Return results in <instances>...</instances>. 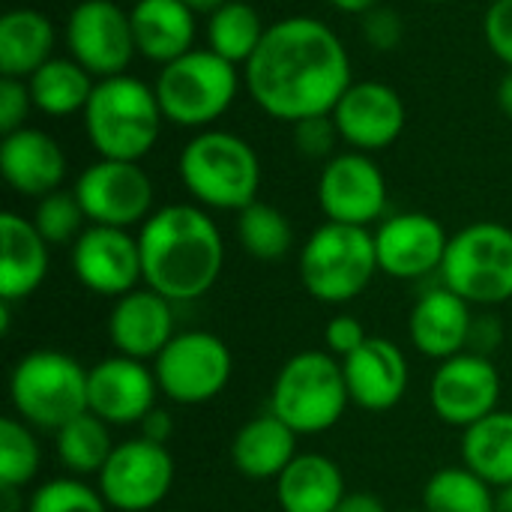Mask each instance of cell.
<instances>
[{
    "instance_id": "cell-21",
    "label": "cell",
    "mask_w": 512,
    "mask_h": 512,
    "mask_svg": "<svg viewBox=\"0 0 512 512\" xmlns=\"http://www.w3.org/2000/svg\"><path fill=\"white\" fill-rule=\"evenodd\" d=\"M174 336V303L147 285L117 297L108 312V342L114 354L153 363Z\"/></svg>"
},
{
    "instance_id": "cell-25",
    "label": "cell",
    "mask_w": 512,
    "mask_h": 512,
    "mask_svg": "<svg viewBox=\"0 0 512 512\" xmlns=\"http://www.w3.org/2000/svg\"><path fill=\"white\" fill-rule=\"evenodd\" d=\"M135 51L150 63H171L195 48V12L183 0H135L129 9Z\"/></svg>"
},
{
    "instance_id": "cell-20",
    "label": "cell",
    "mask_w": 512,
    "mask_h": 512,
    "mask_svg": "<svg viewBox=\"0 0 512 512\" xmlns=\"http://www.w3.org/2000/svg\"><path fill=\"white\" fill-rule=\"evenodd\" d=\"M342 372L351 405L369 414L393 411L405 399L411 384V366L405 351L393 339L381 336H369L351 357H345Z\"/></svg>"
},
{
    "instance_id": "cell-33",
    "label": "cell",
    "mask_w": 512,
    "mask_h": 512,
    "mask_svg": "<svg viewBox=\"0 0 512 512\" xmlns=\"http://www.w3.org/2000/svg\"><path fill=\"white\" fill-rule=\"evenodd\" d=\"M495 489L465 465L435 471L423 486V512H495Z\"/></svg>"
},
{
    "instance_id": "cell-17",
    "label": "cell",
    "mask_w": 512,
    "mask_h": 512,
    "mask_svg": "<svg viewBox=\"0 0 512 512\" xmlns=\"http://www.w3.org/2000/svg\"><path fill=\"white\" fill-rule=\"evenodd\" d=\"M330 117L339 129V141L369 156L393 147L408 126L405 99L384 81H354Z\"/></svg>"
},
{
    "instance_id": "cell-32",
    "label": "cell",
    "mask_w": 512,
    "mask_h": 512,
    "mask_svg": "<svg viewBox=\"0 0 512 512\" xmlns=\"http://www.w3.org/2000/svg\"><path fill=\"white\" fill-rule=\"evenodd\" d=\"M270 24L246 0H228L213 15H207V48L234 66H246L258 51Z\"/></svg>"
},
{
    "instance_id": "cell-47",
    "label": "cell",
    "mask_w": 512,
    "mask_h": 512,
    "mask_svg": "<svg viewBox=\"0 0 512 512\" xmlns=\"http://www.w3.org/2000/svg\"><path fill=\"white\" fill-rule=\"evenodd\" d=\"M333 9L345 12V15H366L369 9L381 6V0H327Z\"/></svg>"
},
{
    "instance_id": "cell-11",
    "label": "cell",
    "mask_w": 512,
    "mask_h": 512,
    "mask_svg": "<svg viewBox=\"0 0 512 512\" xmlns=\"http://www.w3.org/2000/svg\"><path fill=\"white\" fill-rule=\"evenodd\" d=\"M174 486V456L165 444L147 438L120 441L96 477L105 504L117 512L156 510Z\"/></svg>"
},
{
    "instance_id": "cell-40",
    "label": "cell",
    "mask_w": 512,
    "mask_h": 512,
    "mask_svg": "<svg viewBox=\"0 0 512 512\" xmlns=\"http://www.w3.org/2000/svg\"><path fill=\"white\" fill-rule=\"evenodd\" d=\"M33 108L30 87L21 78H0V132L9 135L27 126V114Z\"/></svg>"
},
{
    "instance_id": "cell-1",
    "label": "cell",
    "mask_w": 512,
    "mask_h": 512,
    "mask_svg": "<svg viewBox=\"0 0 512 512\" xmlns=\"http://www.w3.org/2000/svg\"><path fill=\"white\" fill-rule=\"evenodd\" d=\"M252 102L273 120L300 123L333 114L351 81V57L333 27L309 15L273 21L243 66Z\"/></svg>"
},
{
    "instance_id": "cell-52",
    "label": "cell",
    "mask_w": 512,
    "mask_h": 512,
    "mask_svg": "<svg viewBox=\"0 0 512 512\" xmlns=\"http://www.w3.org/2000/svg\"><path fill=\"white\" fill-rule=\"evenodd\" d=\"M402 512H423V510H402Z\"/></svg>"
},
{
    "instance_id": "cell-5",
    "label": "cell",
    "mask_w": 512,
    "mask_h": 512,
    "mask_svg": "<svg viewBox=\"0 0 512 512\" xmlns=\"http://www.w3.org/2000/svg\"><path fill=\"white\" fill-rule=\"evenodd\" d=\"M348 405L351 396L342 360L330 351H300L288 357L270 387V414L300 438L336 429Z\"/></svg>"
},
{
    "instance_id": "cell-22",
    "label": "cell",
    "mask_w": 512,
    "mask_h": 512,
    "mask_svg": "<svg viewBox=\"0 0 512 512\" xmlns=\"http://www.w3.org/2000/svg\"><path fill=\"white\" fill-rule=\"evenodd\" d=\"M0 171L9 189L24 198H45L66 180V153L54 135L24 126L0 141Z\"/></svg>"
},
{
    "instance_id": "cell-31",
    "label": "cell",
    "mask_w": 512,
    "mask_h": 512,
    "mask_svg": "<svg viewBox=\"0 0 512 512\" xmlns=\"http://www.w3.org/2000/svg\"><path fill=\"white\" fill-rule=\"evenodd\" d=\"M114 447L111 426L90 411L54 432V453L69 477H99Z\"/></svg>"
},
{
    "instance_id": "cell-8",
    "label": "cell",
    "mask_w": 512,
    "mask_h": 512,
    "mask_svg": "<svg viewBox=\"0 0 512 512\" xmlns=\"http://www.w3.org/2000/svg\"><path fill=\"white\" fill-rule=\"evenodd\" d=\"M153 87L168 123L180 129H207L234 105L240 93V66L210 48H192L165 63Z\"/></svg>"
},
{
    "instance_id": "cell-16",
    "label": "cell",
    "mask_w": 512,
    "mask_h": 512,
    "mask_svg": "<svg viewBox=\"0 0 512 512\" xmlns=\"http://www.w3.org/2000/svg\"><path fill=\"white\" fill-rule=\"evenodd\" d=\"M75 279L99 297H123L144 285L141 246L126 228L87 225L72 243Z\"/></svg>"
},
{
    "instance_id": "cell-42",
    "label": "cell",
    "mask_w": 512,
    "mask_h": 512,
    "mask_svg": "<svg viewBox=\"0 0 512 512\" xmlns=\"http://www.w3.org/2000/svg\"><path fill=\"white\" fill-rule=\"evenodd\" d=\"M369 339L366 327L354 315H333L324 327V351L345 360Z\"/></svg>"
},
{
    "instance_id": "cell-48",
    "label": "cell",
    "mask_w": 512,
    "mask_h": 512,
    "mask_svg": "<svg viewBox=\"0 0 512 512\" xmlns=\"http://www.w3.org/2000/svg\"><path fill=\"white\" fill-rule=\"evenodd\" d=\"M498 108L512 120V69L501 78V84H498Z\"/></svg>"
},
{
    "instance_id": "cell-3",
    "label": "cell",
    "mask_w": 512,
    "mask_h": 512,
    "mask_svg": "<svg viewBox=\"0 0 512 512\" xmlns=\"http://www.w3.org/2000/svg\"><path fill=\"white\" fill-rule=\"evenodd\" d=\"M81 117L99 159L120 162H141L156 147L165 123L156 87L126 72L96 81Z\"/></svg>"
},
{
    "instance_id": "cell-6",
    "label": "cell",
    "mask_w": 512,
    "mask_h": 512,
    "mask_svg": "<svg viewBox=\"0 0 512 512\" xmlns=\"http://www.w3.org/2000/svg\"><path fill=\"white\" fill-rule=\"evenodd\" d=\"M297 273L312 300L324 306L351 303L372 285L375 273H381L375 234L357 225L324 222L303 243Z\"/></svg>"
},
{
    "instance_id": "cell-35",
    "label": "cell",
    "mask_w": 512,
    "mask_h": 512,
    "mask_svg": "<svg viewBox=\"0 0 512 512\" xmlns=\"http://www.w3.org/2000/svg\"><path fill=\"white\" fill-rule=\"evenodd\" d=\"M42 465V450L33 435V426H27L18 417L0 420V486L24 489L36 480Z\"/></svg>"
},
{
    "instance_id": "cell-4",
    "label": "cell",
    "mask_w": 512,
    "mask_h": 512,
    "mask_svg": "<svg viewBox=\"0 0 512 512\" xmlns=\"http://www.w3.org/2000/svg\"><path fill=\"white\" fill-rule=\"evenodd\" d=\"M177 174L192 201L204 210L240 213L258 201L261 159L255 147L225 129H204L177 159Z\"/></svg>"
},
{
    "instance_id": "cell-44",
    "label": "cell",
    "mask_w": 512,
    "mask_h": 512,
    "mask_svg": "<svg viewBox=\"0 0 512 512\" xmlns=\"http://www.w3.org/2000/svg\"><path fill=\"white\" fill-rule=\"evenodd\" d=\"M138 429H141V438H147V441H153V444H165V447H168L171 432H174V423H171L168 411L153 408V411L138 423Z\"/></svg>"
},
{
    "instance_id": "cell-39",
    "label": "cell",
    "mask_w": 512,
    "mask_h": 512,
    "mask_svg": "<svg viewBox=\"0 0 512 512\" xmlns=\"http://www.w3.org/2000/svg\"><path fill=\"white\" fill-rule=\"evenodd\" d=\"M363 36L375 51H393L405 39V21L393 6H375L363 15Z\"/></svg>"
},
{
    "instance_id": "cell-45",
    "label": "cell",
    "mask_w": 512,
    "mask_h": 512,
    "mask_svg": "<svg viewBox=\"0 0 512 512\" xmlns=\"http://www.w3.org/2000/svg\"><path fill=\"white\" fill-rule=\"evenodd\" d=\"M336 512H390L384 507V501L372 492H348L342 498V504L336 507Z\"/></svg>"
},
{
    "instance_id": "cell-14",
    "label": "cell",
    "mask_w": 512,
    "mask_h": 512,
    "mask_svg": "<svg viewBox=\"0 0 512 512\" xmlns=\"http://www.w3.org/2000/svg\"><path fill=\"white\" fill-rule=\"evenodd\" d=\"M318 204L327 222L369 228L387 210V177L369 153H336L321 168Z\"/></svg>"
},
{
    "instance_id": "cell-12",
    "label": "cell",
    "mask_w": 512,
    "mask_h": 512,
    "mask_svg": "<svg viewBox=\"0 0 512 512\" xmlns=\"http://www.w3.org/2000/svg\"><path fill=\"white\" fill-rule=\"evenodd\" d=\"M90 225L132 228L144 225L153 213V180L141 162L96 159L87 165L72 186Z\"/></svg>"
},
{
    "instance_id": "cell-28",
    "label": "cell",
    "mask_w": 512,
    "mask_h": 512,
    "mask_svg": "<svg viewBox=\"0 0 512 512\" xmlns=\"http://www.w3.org/2000/svg\"><path fill=\"white\" fill-rule=\"evenodd\" d=\"M54 24L45 12L18 6L0 15V78L27 81L54 57Z\"/></svg>"
},
{
    "instance_id": "cell-29",
    "label": "cell",
    "mask_w": 512,
    "mask_h": 512,
    "mask_svg": "<svg viewBox=\"0 0 512 512\" xmlns=\"http://www.w3.org/2000/svg\"><path fill=\"white\" fill-rule=\"evenodd\" d=\"M462 465L495 492L512 486V411H495L462 432Z\"/></svg>"
},
{
    "instance_id": "cell-38",
    "label": "cell",
    "mask_w": 512,
    "mask_h": 512,
    "mask_svg": "<svg viewBox=\"0 0 512 512\" xmlns=\"http://www.w3.org/2000/svg\"><path fill=\"white\" fill-rule=\"evenodd\" d=\"M339 129L330 114L294 123V147L303 159H333Z\"/></svg>"
},
{
    "instance_id": "cell-51",
    "label": "cell",
    "mask_w": 512,
    "mask_h": 512,
    "mask_svg": "<svg viewBox=\"0 0 512 512\" xmlns=\"http://www.w3.org/2000/svg\"><path fill=\"white\" fill-rule=\"evenodd\" d=\"M426 3H453V0H426Z\"/></svg>"
},
{
    "instance_id": "cell-27",
    "label": "cell",
    "mask_w": 512,
    "mask_h": 512,
    "mask_svg": "<svg viewBox=\"0 0 512 512\" xmlns=\"http://www.w3.org/2000/svg\"><path fill=\"white\" fill-rule=\"evenodd\" d=\"M297 432H291L279 417L258 414L243 423L231 438V465L246 480H276L300 453Z\"/></svg>"
},
{
    "instance_id": "cell-24",
    "label": "cell",
    "mask_w": 512,
    "mask_h": 512,
    "mask_svg": "<svg viewBox=\"0 0 512 512\" xmlns=\"http://www.w3.org/2000/svg\"><path fill=\"white\" fill-rule=\"evenodd\" d=\"M48 243L33 219L6 210L0 216V303H21L33 297L48 276Z\"/></svg>"
},
{
    "instance_id": "cell-7",
    "label": "cell",
    "mask_w": 512,
    "mask_h": 512,
    "mask_svg": "<svg viewBox=\"0 0 512 512\" xmlns=\"http://www.w3.org/2000/svg\"><path fill=\"white\" fill-rule=\"evenodd\" d=\"M9 402L27 426L57 432L87 414V369L63 351L36 348L12 366Z\"/></svg>"
},
{
    "instance_id": "cell-50",
    "label": "cell",
    "mask_w": 512,
    "mask_h": 512,
    "mask_svg": "<svg viewBox=\"0 0 512 512\" xmlns=\"http://www.w3.org/2000/svg\"><path fill=\"white\" fill-rule=\"evenodd\" d=\"M495 512H512V486L498 489V495H495Z\"/></svg>"
},
{
    "instance_id": "cell-10",
    "label": "cell",
    "mask_w": 512,
    "mask_h": 512,
    "mask_svg": "<svg viewBox=\"0 0 512 512\" xmlns=\"http://www.w3.org/2000/svg\"><path fill=\"white\" fill-rule=\"evenodd\" d=\"M153 372L159 393L168 396V402L195 408L225 393L234 375V354L222 336L210 330H186L153 360Z\"/></svg>"
},
{
    "instance_id": "cell-41",
    "label": "cell",
    "mask_w": 512,
    "mask_h": 512,
    "mask_svg": "<svg viewBox=\"0 0 512 512\" xmlns=\"http://www.w3.org/2000/svg\"><path fill=\"white\" fill-rule=\"evenodd\" d=\"M483 33L492 54L512 69V0H492V6L486 9Z\"/></svg>"
},
{
    "instance_id": "cell-15",
    "label": "cell",
    "mask_w": 512,
    "mask_h": 512,
    "mask_svg": "<svg viewBox=\"0 0 512 512\" xmlns=\"http://www.w3.org/2000/svg\"><path fill=\"white\" fill-rule=\"evenodd\" d=\"M501 402V372L483 354L465 351L438 363L429 384V405L435 417L453 429H471L495 414Z\"/></svg>"
},
{
    "instance_id": "cell-26",
    "label": "cell",
    "mask_w": 512,
    "mask_h": 512,
    "mask_svg": "<svg viewBox=\"0 0 512 512\" xmlns=\"http://www.w3.org/2000/svg\"><path fill=\"white\" fill-rule=\"evenodd\" d=\"M273 483L282 512H336L348 495L342 468L324 453H297Z\"/></svg>"
},
{
    "instance_id": "cell-37",
    "label": "cell",
    "mask_w": 512,
    "mask_h": 512,
    "mask_svg": "<svg viewBox=\"0 0 512 512\" xmlns=\"http://www.w3.org/2000/svg\"><path fill=\"white\" fill-rule=\"evenodd\" d=\"M102 492L87 486L81 477H54L33 489L24 512H108Z\"/></svg>"
},
{
    "instance_id": "cell-49",
    "label": "cell",
    "mask_w": 512,
    "mask_h": 512,
    "mask_svg": "<svg viewBox=\"0 0 512 512\" xmlns=\"http://www.w3.org/2000/svg\"><path fill=\"white\" fill-rule=\"evenodd\" d=\"M195 15H213L219 6H225L228 0H183Z\"/></svg>"
},
{
    "instance_id": "cell-43",
    "label": "cell",
    "mask_w": 512,
    "mask_h": 512,
    "mask_svg": "<svg viewBox=\"0 0 512 512\" xmlns=\"http://www.w3.org/2000/svg\"><path fill=\"white\" fill-rule=\"evenodd\" d=\"M504 330H501V321L495 315H483V318H474V327H471V342H468V351L474 354H483L489 357V351L501 342Z\"/></svg>"
},
{
    "instance_id": "cell-2",
    "label": "cell",
    "mask_w": 512,
    "mask_h": 512,
    "mask_svg": "<svg viewBox=\"0 0 512 512\" xmlns=\"http://www.w3.org/2000/svg\"><path fill=\"white\" fill-rule=\"evenodd\" d=\"M144 285L171 303H189L213 291L225 267V240L213 216L198 204H165L135 234Z\"/></svg>"
},
{
    "instance_id": "cell-23",
    "label": "cell",
    "mask_w": 512,
    "mask_h": 512,
    "mask_svg": "<svg viewBox=\"0 0 512 512\" xmlns=\"http://www.w3.org/2000/svg\"><path fill=\"white\" fill-rule=\"evenodd\" d=\"M474 306L447 285L426 291L408 315V339L429 360H450L468 351Z\"/></svg>"
},
{
    "instance_id": "cell-34",
    "label": "cell",
    "mask_w": 512,
    "mask_h": 512,
    "mask_svg": "<svg viewBox=\"0 0 512 512\" xmlns=\"http://www.w3.org/2000/svg\"><path fill=\"white\" fill-rule=\"evenodd\" d=\"M237 240L249 258L273 264L291 252L294 228L279 207L267 201H255L237 213Z\"/></svg>"
},
{
    "instance_id": "cell-19",
    "label": "cell",
    "mask_w": 512,
    "mask_h": 512,
    "mask_svg": "<svg viewBox=\"0 0 512 512\" xmlns=\"http://www.w3.org/2000/svg\"><path fill=\"white\" fill-rule=\"evenodd\" d=\"M159 396L153 366L123 354L99 360L87 369V411L108 426H138Z\"/></svg>"
},
{
    "instance_id": "cell-46",
    "label": "cell",
    "mask_w": 512,
    "mask_h": 512,
    "mask_svg": "<svg viewBox=\"0 0 512 512\" xmlns=\"http://www.w3.org/2000/svg\"><path fill=\"white\" fill-rule=\"evenodd\" d=\"M24 495L15 486H0V512H24Z\"/></svg>"
},
{
    "instance_id": "cell-9",
    "label": "cell",
    "mask_w": 512,
    "mask_h": 512,
    "mask_svg": "<svg viewBox=\"0 0 512 512\" xmlns=\"http://www.w3.org/2000/svg\"><path fill=\"white\" fill-rule=\"evenodd\" d=\"M441 285L480 309L512 300V228L501 222H474L450 237Z\"/></svg>"
},
{
    "instance_id": "cell-18",
    "label": "cell",
    "mask_w": 512,
    "mask_h": 512,
    "mask_svg": "<svg viewBox=\"0 0 512 512\" xmlns=\"http://www.w3.org/2000/svg\"><path fill=\"white\" fill-rule=\"evenodd\" d=\"M375 252H378V270L399 282L426 279L432 273H441L450 234L444 225L420 210L387 216L375 231Z\"/></svg>"
},
{
    "instance_id": "cell-30",
    "label": "cell",
    "mask_w": 512,
    "mask_h": 512,
    "mask_svg": "<svg viewBox=\"0 0 512 512\" xmlns=\"http://www.w3.org/2000/svg\"><path fill=\"white\" fill-rule=\"evenodd\" d=\"M27 87L36 111L48 117H69L78 111L84 114L96 78L72 57H51L42 69H36L27 78Z\"/></svg>"
},
{
    "instance_id": "cell-13",
    "label": "cell",
    "mask_w": 512,
    "mask_h": 512,
    "mask_svg": "<svg viewBox=\"0 0 512 512\" xmlns=\"http://www.w3.org/2000/svg\"><path fill=\"white\" fill-rule=\"evenodd\" d=\"M69 57L81 63L96 81L123 75L132 63L135 36L129 9L114 0H81L72 6L63 30Z\"/></svg>"
},
{
    "instance_id": "cell-36",
    "label": "cell",
    "mask_w": 512,
    "mask_h": 512,
    "mask_svg": "<svg viewBox=\"0 0 512 512\" xmlns=\"http://www.w3.org/2000/svg\"><path fill=\"white\" fill-rule=\"evenodd\" d=\"M33 225L36 231L45 237L48 246H66V243H75L81 237V231L90 225L75 192H51L45 198L36 201V210H33Z\"/></svg>"
}]
</instances>
